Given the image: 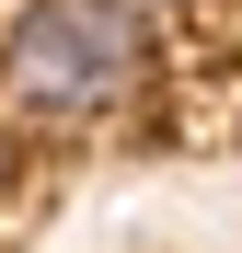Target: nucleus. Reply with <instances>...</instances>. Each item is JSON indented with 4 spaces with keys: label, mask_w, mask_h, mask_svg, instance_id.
Masks as SVG:
<instances>
[{
    "label": "nucleus",
    "mask_w": 242,
    "mask_h": 253,
    "mask_svg": "<svg viewBox=\"0 0 242 253\" xmlns=\"http://www.w3.org/2000/svg\"><path fill=\"white\" fill-rule=\"evenodd\" d=\"M139 81H150V35L127 0H35L0 46V92L23 115H58V126L115 115Z\"/></svg>",
    "instance_id": "f257e3e1"
},
{
    "label": "nucleus",
    "mask_w": 242,
    "mask_h": 253,
    "mask_svg": "<svg viewBox=\"0 0 242 253\" xmlns=\"http://www.w3.org/2000/svg\"><path fill=\"white\" fill-rule=\"evenodd\" d=\"M127 12H139V0H127Z\"/></svg>",
    "instance_id": "f03ea898"
}]
</instances>
